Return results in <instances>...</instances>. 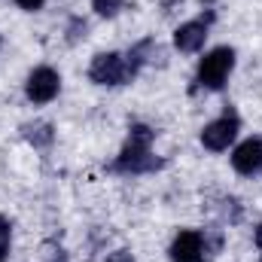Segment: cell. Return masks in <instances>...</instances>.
<instances>
[{"instance_id": "cell-1", "label": "cell", "mask_w": 262, "mask_h": 262, "mask_svg": "<svg viewBox=\"0 0 262 262\" xmlns=\"http://www.w3.org/2000/svg\"><path fill=\"white\" fill-rule=\"evenodd\" d=\"M149 143H152V131L146 125H134L128 137V146L122 149L116 168L119 171H131V174H140V171H149L156 168V159L149 156Z\"/></svg>"}, {"instance_id": "cell-3", "label": "cell", "mask_w": 262, "mask_h": 262, "mask_svg": "<svg viewBox=\"0 0 262 262\" xmlns=\"http://www.w3.org/2000/svg\"><path fill=\"white\" fill-rule=\"evenodd\" d=\"M232 67H235V52H232L229 46H220V49H213V52H207V55L201 58L195 82L201 89H210V92H213V89H223V82L229 79Z\"/></svg>"}, {"instance_id": "cell-11", "label": "cell", "mask_w": 262, "mask_h": 262, "mask_svg": "<svg viewBox=\"0 0 262 262\" xmlns=\"http://www.w3.org/2000/svg\"><path fill=\"white\" fill-rule=\"evenodd\" d=\"M15 3H18L21 9H28V12H37V9H40L46 0H15Z\"/></svg>"}, {"instance_id": "cell-7", "label": "cell", "mask_w": 262, "mask_h": 262, "mask_svg": "<svg viewBox=\"0 0 262 262\" xmlns=\"http://www.w3.org/2000/svg\"><path fill=\"white\" fill-rule=\"evenodd\" d=\"M232 168H235L238 174H247V177L259 174L262 171V140L259 137H247L244 143L235 146V152H232Z\"/></svg>"}, {"instance_id": "cell-8", "label": "cell", "mask_w": 262, "mask_h": 262, "mask_svg": "<svg viewBox=\"0 0 262 262\" xmlns=\"http://www.w3.org/2000/svg\"><path fill=\"white\" fill-rule=\"evenodd\" d=\"M207 21H210V15L180 25V28L174 31V46H177L180 52H198V49L204 46V40H207Z\"/></svg>"}, {"instance_id": "cell-6", "label": "cell", "mask_w": 262, "mask_h": 262, "mask_svg": "<svg viewBox=\"0 0 262 262\" xmlns=\"http://www.w3.org/2000/svg\"><path fill=\"white\" fill-rule=\"evenodd\" d=\"M204 256H207V241L195 229L180 232L171 244V259L174 262H201Z\"/></svg>"}, {"instance_id": "cell-2", "label": "cell", "mask_w": 262, "mask_h": 262, "mask_svg": "<svg viewBox=\"0 0 262 262\" xmlns=\"http://www.w3.org/2000/svg\"><path fill=\"white\" fill-rule=\"evenodd\" d=\"M134 73H137L134 61H131L128 55H119V52H101V55H95L92 70H89V76L98 85H122V82H128Z\"/></svg>"}, {"instance_id": "cell-5", "label": "cell", "mask_w": 262, "mask_h": 262, "mask_svg": "<svg viewBox=\"0 0 262 262\" xmlns=\"http://www.w3.org/2000/svg\"><path fill=\"white\" fill-rule=\"evenodd\" d=\"M58 89H61V76L52 67H37L25 82L28 101H34V104H49L58 95Z\"/></svg>"}, {"instance_id": "cell-4", "label": "cell", "mask_w": 262, "mask_h": 262, "mask_svg": "<svg viewBox=\"0 0 262 262\" xmlns=\"http://www.w3.org/2000/svg\"><path fill=\"white\" fill-rule=\"evenodd\" d=\"M235 134H238V116H235L232 110H226L220 119H213L210 125H204L201 143H204L207 149L220 152V149H229V143L235 140Z\"/></svg>"}, {"instance_id": "cell-9", "label": "cell", "mask_w": 262, "mask_h": 262, "mask_svg": "<svg viewBox=\"0 0 262 262\" xmlns=\"http://www.w3.org/2000/svg\"><path fill=\"white\" fill-rule=\"evenodd\" d=\"M9 244H12V226H9V220H6V216H0V262L6 259Z\"/></svg>"}, {"instance_id": "cell-12", "label": "cell", "mask_w": 262, "mask_h": 262, "mask_svg": "<svg viewBox=\"0 0 262 262\" xmlns=\"http://www.w3.org/2000/svg\"><path fill=\"white\" fill-rule=\"evenodd\" d=\"M256 244H259V250H262V226L256 229Z\"/></svg>"}, {"instance_id": "cell-10", "label": "cell", "mask_w": 262, "mask_h": 262, "mask_svg": "<svg viewBox=\"0 0 262 262\" xmlns=\"http://www.w3.org/2000/svg\"><path fill=\"white\" fill-rule=\"evenodd\" d=\"M119 6H122V0H95V9H98L101 15H116Z\"/></svg>"}]
</instances>
